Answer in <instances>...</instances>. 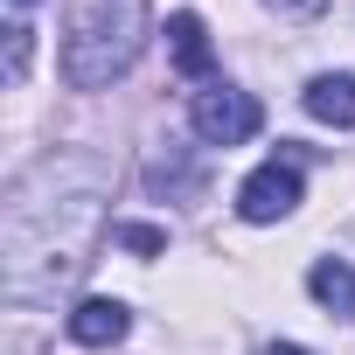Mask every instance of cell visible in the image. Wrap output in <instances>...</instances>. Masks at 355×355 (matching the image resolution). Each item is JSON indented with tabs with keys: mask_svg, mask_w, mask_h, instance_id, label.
Wrapping results in <instances>:
<instances>
[{
	"mask_svg": "<svg viewBox=\"0 0 355 355\" xmlns=\"http://www.w3.org/2000/svg\"><path fill=\"white\" fill-rule=\"evenodd\" d=\"M105 202H112V160L91 146H56L42 153L21 182L8 189L0 209V293L15 306L56 300V286H70L105 230Z\"/></svg>",
	"mask_w": 355,
	"mask_h": 355,
	"instance_id": "obj_1",
	"label": "cell"
},
{
	"mask_svg": "<svg viewBox=\"0 0 355 355\" xmlns=\"http://www.w3.org/2000/svg\"><path fill=\"white\" fill-rule=\"evenodd\" d=\"M146 49V0H70L63 21V84L105 91Z\"/></svg>",
	"mask_w": 355,
	"mask_h": 355,
	"instance_id": "obj_2",
	"label": "cell"
},
{
	"mask_svg": "<svg viewBox=\"0 0 355 355\" xmlns=\"http://www.w3.org/2000/svg\"><path fill=\"white\" fill-rule=\"evenodd\" d=\"M189 125H196L209 146H244V139L265 125V112H258V98L237 91V84H202V91L189 98Z\"/></svg>",
	"mask_w": 355,
	"mask_h": 355,
	"instance_id": "obj_3",
	"label": "cell"
},
{
	"mask_svg": "<svg viewBox=\"0 0 355 355\" xmlns=\"http://www.w3.org/2000/svg\"><path fill=\"white\" fill-rule=\"evenodd\" d=\"M300 209V167L293 160H265L258 174H244V189H237V216L244 223H279Z\"/></svg>",
	"mask_w": 355,
	"mask_h": 355,
	"instance_id": "obj_4",
	"label": "cell"
},
{
	"mask_svg": "<svg viewBox=\"0 0 355 355\" xmlns=\"http://www.w3.org/2000/svg\"><path fill=\"white\" fill-rule=\"evenodd\" d=\"M63 327H70V341H77V348H112V341H125L132 313H125L119 300H77Z\"/></svg>",
	"mask_w": 355,
	"mask_h": 355,
	"instance_id": "obj_5",
	"label": "cell"
},
{
	"mask_svg": "<svg viewBox=\"0 0 355 355\" xmlns=\"http://www.w3.org/2000/svg\"><path fill=\"white\" fill-rule=\"evenodd\" d=\"M306 293H313L327 313L355 320V265H348V258H320V265L306 272Z\"/></svg>",
	"mask_w": 355,
	"mask_h": 355,
	"instance_id": "obj_6",
	"label": "cell"
},
{
	"mask_svg": "<svg viewBox=\"0 0 355 355\" xmlns=\"http://www.w3.org/2000/svg\"><path fill=\"white\" fill-rule=\"evenodd\" d=\"M167 56H174V70H189V77H202L209 70V28H202V15H167Z\"/></svg>",
	"mask_w": 355,
	"mask_h": 355,
	"instance_id": "obj_7",
	"label": "cell"
},
{
	"mask_svg": "<svg viewBox=\"0 0 355 355\" xmlns=\"http://www.w3.org/2000/svg\"><path fill=\"white\" fill-rule=\"evenodd\" d=\"M306 112L320 119V125H355V77H313L306 84Z\"/></svg>",
	"mask_w": 355,
	"mask_h": 355,
	"instance_id": "obj_8",
	"label": "cell"
},
{
	"mask_svg": "<svg viewBox=\"0 0 355 355\" xmlns=\"http://www.w3.org/2000/svg\"><path fill=\"white\" fill-rule=\"evenodd\" d=\"M119 244L139 251V258H153V251H167V230H153V223H119Z\"/></svg>",
	"mask_w": 355,
	"mask_h": 355,
	"instance_id": "obj_9",
	"label": "cell"
},
{
	"mask_svg": "<svg viewBox=\"0 0 355 355\" xmlns=\"http://www.w3.org/2000/svg\"><path fill=\"white\" fill-rule=\"evenodd\" d=\"M21 70H28V28L15 21V28H8V77L21 84Z\"/></svg>",
	"mask_w": 355,
	"mask_h": 355,
	"instance_id": "obj_10",
	"label": "cell"
},
{
	"mask_svg": "<svg viewBox=\"0 0 355 355\" xmlns=\"http://www.w3.org/2000/svg\"><path fill=\"white\" fill-rule=\"evenodd\" d=\"M272 15H286V21H313V15H327V0H265Z\"/></svg>",
	"mask_w": 355,
	"mask_h": 355,
	"instance_id": "obj_11",
	"label": "cell"
},
{
	"mask_svg": "<svg viewBox=\"0 0 355 355\" xmlns=\"http://www.w3.org/2000/svg\"><path fill=\"white\" fill-rule=\"evenodd\" d=\"M258 355H313V348H300V341H272V348H258Z\"/></svg>",
	"mask_w": 355,
	"mask_h": 355,
	"instance_id": "obj_12",
	"label": "cell"
},
{
	"mask_svg": "<svg viewBox=\"0 0 355 355\" xmlns=\"http://www.w3.org/2000/svg\"><path fill=\"white\" fill-rule=\"evenodd\" d=\"M15 8H28V0H15Z\"/></svg>",
	"mask_w": 355,
	"mask_h": 355,
	"instance_id": "obj_13",
	"label": "cell"
}]
</instances>
